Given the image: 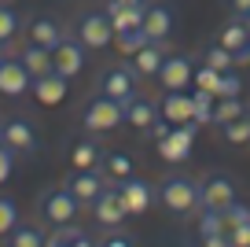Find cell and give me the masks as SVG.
Listing matches in <instances>:
<instances>
[{
    "label": "cell",
    "instance_id": "obj_43",
    "mask_svg": "<svg viewBox=\"0 0 250 247\" xmlns=\"http://www.w3.org/2000/svg\"><path fill=\"white\" fill-rule=\"evenodd\" d=\"M195 247H232V244H228V236H210V240H199Z\"/></svg>",
    "mask_w": 250,
    "mask_h": 247
},
{
    "label": "cell",
    "instance_id": "obj_1",
    "mask_svg": "<svg viewBox=\"0 0 250 247\" xmlns=\"http://www.w3.org/2000/svg\"><path fill=\"white\" fill-rule=\"evenodd\" d=\"M122 122H125V103L110 100V96H100V93H96L92 100L85 103V111H81V125H85V133H110V129H118Z\"/></svg>",
    "mask_w": 250,
    "mask_h": 247
},
{
    "label": "cell",
    "instance_id": "obj_41",
    "mask_svg": "<svg viewBox=\"0 0 250 247\" xmlns=\"http://www.w3.org/2000/svg\"><path fill=\"white\" fill-rule=\"evenodd\" d=\"M66 247H100V244H92V240H88L85 232L74 225V232H70V240H66Z\"/></svg>",
    "mask_w": 250,
    "mask_h": 247
},
{
    "label": "cell",
    "instance_id": "obj_16",
    "mask_svg": "<svg viewBox=\"0 0 250 247\" xmlns=\"http://www.w3.org/2000/svg\"><path fill=\"white\" fill-rule=\"evenodd\" d=\"M22 30H26V41H30V45H41V48H48V52H52V48L59 45L62 37H66V33H62V26L55 23V19H48V15L26 19Z\"/></svg>",
    "mask_w": 250,
    "mask_h": 247
},
{
    "label": "cell",
    "instance_id": "obj_3",
    "mask_svg": "<svg viewBox=\"0 0 250 247\" xmlns=\"http://www.w3.org/2000/svg\"><path fill=\"white\" fill-rule=\"evenodd\" d=\"M37 210H41V218H44L52 229H59V225H74L78 222V214H81V203L74 199L66 188H48L44 196H41V203H37Z\"/></svg>",
    "mask_w": 250,
    "mask_h": 247
},
{
    "label": "cell",
    "instance_id": "obj_42",
    "mask_svg": "<svg viewBox=\"0 0 250 247\" xmlns=\"http://www.w3.org/2000/svg\"><path fill=\"white\" fill-rule=\"evenodd\" d=\"M228 4V11H232L235 19H247L250 15V0H225Z\"/></svg>",
    "mask_w": 250,
    "mask_h": 247
},
{
    "label": "cell",
    "instance_id": "obj_8",
    "mask_svg": "<svg viewBox=\"0 0 250 247\" xmlns=\"http://www.w3.org/2000/svg\"><path fill=\"white\" fill-rule=\"evenodd\" d=\"M107 185H110V181H107V173H103L100 166H96V170H74L70 177L62 181V188H66V192H70L81 207H92L96 196H100Z\"/></svg>",
    "mask_w": 250,
    "mask_h": 247
},
{
    "label": "cell",
    "instance_id": "obj_34",
    "mask_svg": "<svg viewBox=\"0 0 250 247\" xmlns=\"http://www.w3.org/2000/svg\"><path fill=\"white\" fill-rule=\"evenodd\" d=\"M22 30V19H19L15 8H0V41H11Z\"/></svg>",
    "mask_w": 250,
    "mask_h": 247
},
{
    "label": "cell",
    "instance_id": "obj_18",
    "mask_svg": "<svg viewBox=\"0 0 250 247\" xmlns=\"http://www.w3.org/2000/svg\"><path fill=\"white\" fill-rule=\"evenodd\" d=\"M144 8L147 4H136V0H107V15H110V26H114V33L122 30H136V26L144 23Z\"/></svg>",
    "mask_w": 250,
    "mask_h": 247
},
{
    "label": "cell",
    "instance_id": "obj_9",
    "mask_svg": "<svg viewBox=\"0 0 250 247\" xmlns=\"http://www.w3.org/2000/svg\"><path fill=\"white\" fill-rule=\"evenodd\" d=\"M92 218H96V225H100L103 232L107 229H122V222L129 218V210H125V203H122V192H118L114 185H107L100 196H96V203L92 207Z\"/></svg>",
    "mask_w": 250,
    "mask_h": 247
},
{
    "label": "cell",
    "instance_id": "obj_6",
    "mask_svg": "<svg viewBox=\"0 0 250 247\" xmlns=\"http://www.w3.org/2000/svg\"><path fill=\"white\" fill-rule=\"evenodd\" d=\"M235 203V181L228 177V173L213 170L206 173L203 181H199V207L203 210H225Z\"/></svg>",
    "mask_w": 250,
    "mask_h": 247
},
{
    "label": "cell",
    "instance_id": "obj_26",
    "mask_svg": "<svg viewBox=\"0 0 250 247\" xmlns=\"http://www.w3.org/2000/svg\"><path fill=\"white\" fill-rule=\"evenodd\" d=\"M213 103H217L213 93L195 89V93H191V122L195 125H213Z\"/></svg>",
    "mask_w": 250,
    "mask_h": 247
},
{
    "label": "cell",
    "instance_id": "obj_44",
    "mask_svg": "<svg viewBox=\"0 0 250 247\" xmlns=\"http://www.w3.org/2000/svg\"><path fill=\"white\" fill-rule=\"evenodd\" d=\"M0 59H8V41H0Z\"/></svg>",
    "mask_w": 250,
    "mask_h": 247
},
{
    "label": "cell",
    "instance_id": "obj_29",
    "mask_svg": "<svg viewBox=\"0 0 250 247\" xmlns=\"http://www.w3.org/2000/svg\"><path fill=\"white\" fill-rule=\"evenodd\" d=\"M228 232V222L221 210H203L199 214V240H210V236H225Z\"/></svg>",
    "mask_w": 250,
    "mask_h": 247
},
{
    "label": "cell",
    "instance_id": "obj_37",
    "mask_svg": "<svg viewBox=\"0 0 250 247\" xmlns=\"http://www.w3.org/2000/svg\"><path fill=\"white\" fill-rule=\"evenodd\" d=\"M221 214H225L228 229H232V225H247V222H250V207H247V203H239V199H235L232 207H225Z\"/></svg>",
    "mask_w": 250,
    "mask_h": 247
},
{
    "label": "cell",
    "instance_id": "obj_4",
    "mask_svg": "<svg viewBox=\"0 0 250 247\" xmlns=\"http://www.w3.org/2000/svg\"><path fill=\"white\" fill-rule=\"evenodd\" d=\"M136 70H133V63H118V67H107L100 74V81H96V93L100 96H110V100H118V103H129L136 96Z\"/></svg>",
    "mask_w": 250,
    "mask_h": 247
},
{
    "label": "cell",
    "instance_id": "obj_7",
    "mask_svg": "<svg viewBox=\"0 0 250 247\" xmlns=\"http://www.w3.org/2000/svg\"><path fill=\"white\" fill-rule=\"evenodd\" d=\"M118 192H122V203H125V210H129V218H140V214H147L151 207H155V199H158V188L151 185V181H144V177H125V181H118Z\"/></svg>",
    "mask_w": 250,
    "mask_h": 247
},
{
    "label": "cell",
    "instance_id": "obj_11",
    "mask_svg": "<svg viewBox=\"0 0 250 247\" xmlns=\"http://www.w3.org/2000/svg\"><path fill=\"white\" fill-rule=\"evenodd\" d=\"M217 45H225L228 52H232L235 67H243V63H250V33H247V19H228L225 26H221L217 33Z\"/></svg>",
    "mask_w": 250,
    "mask_h": 247
},
{
    "label": "cell",
    "instance_id": "obj_31",
    "mask_svg": "<svg viewBox=\"0 0 250 247\" xmlns=\"http://www.w3.org/2000/svg\"><path fill=\"white\" fill-rule=\"evenodd\" d=\"M8 236H11L8 247H44V232L37 225H15Z\"/></svg>",
    "mask_w": 250,
    "mask_h": 247
},
{
    "label": "cell",
    "instance_id": "obj_39",
    "mask_svg": "<svg viewBox=\"0 0 250 247\" xmlns=\"http://www.w3.org/2000/svg\"><path fill=\"white\" fill-rule=\"evenodd\" d=\"M11 170H15V151L8 144H0V185L11 177Z\"/></svg>",
    "mask_w": 250,
    "mask_h": 247
},
{
    "label": "cell",
    "instance_id": "obj_20",
    "mask_svg": "<svg viewBox=\"0 0 250 247\" xmlns=\"http://www.w3.org/2000/svg\"><path fill=\"white\" fill-rule=\"evenodd\" d=\"M125 122L133 125V129H140V133H147L151 125L158 122V103H151V100H144V96H133V100L125 103Z\"/></svg>",
    "mask_w": 250,
    "mask_h": 247
},
{
    "label": "cell",
    "instance_id": "obj_12",
    "mask_svg": "<svg viewBox=\"0 0 250 247\" xmlns=\"http://www.w3.org/2000/svg\"><path fill=\"white\" fill-rule=\"evenodd\" d=\"M81 67H85V45L78 37H62L52 48V70L62 77H74V74H81Z\"/></svg>",
    "mask_w": 250,
    "mask_h": 247
},
{
    "label": "cell",
    "instance_id": "obj_48",
    "mask_svg": "<svg viewBox=\"0 0 250 247\" xmlns=\"http://www.w3.org/2000/svg\"><path fill=\"white\" fill-rule=\"evenodd\" d=\"M136 4H147V0H136Z\"/></svg>",
    "mask_w": 250,
    "mask_h": 247
},
{
    "label": "cell",
    "instance_id": "obj_10",
    "mask_svg": "<svg viewBox=\"0 0 250 247\" xmlns=\"http://www.w3.org/2000/svg\"><path fill=\"white\" fill-rule=\"evenodd\" d=\"M195 122H184V125H173L166 137H158V155H162L166 162H184L188 155H191V148H195Z\"/></svg>",
    "mask_w": 250,
    "mask_h": 247
},
{
    "label": "cell",
    "instance_id": "obj_23",
    "mask_svg": "<svg viewBox=\"0 0 250 247\" xmlns=\"http://www.w3.org/2000/svg\"><path fill=\"white\" fill-rule=\"evenodd\" d=\"M70 162H74V170H96L103 162V151H100V144H96L92 137H81V140H74V148H70Z\"/></svg>",
    "mask_w": 250,
    "mask_h": 247
},
{
    "label": "cell",
    "instance_id": "obj_24",
    "mask_svg": "<svg viewBox=\"0 0 250 247\" xmlns=\"http://www.w3.org/2000/svg\"><path fill=\"white\" fill-rule=\"evenodd\" d=\"M19 59H22V67L30 70V77H41V74H52V52L41 45H30L26 41L22 52H19Z\"/></svg>",
    "mask_w": 250,
    "mask_h": 247
},
{
    "label": "cell",
    "instance_id": "obj_47",
    "mask_svg": "<svg viewBox=\"0 0 250 247\" xmlns=\"http://www.w3.org/2000/svg\"><path fill=\"white\" fill-rule=\"evenodd\" d=\"M247 33H250V19H247Z\"/></svg>",
    "mask_w": 250,
    "mask_h": 247
},
{
    "label": "cell",
    "instance_id": "obj_17",
    "mask_svg": "<svg viewBox=\"0 0 250 247\" xmlns=\"http://www.w3.org/2000/svg\"><path fill=\"white\" fill-rule=\"evenodd\" d=\"M66 89H70V77H62V74H41L33 77V85L30 93L37 96V103H44V107H59L62 100H66Z\"/></svg>",
    "mask_w": 250,
    "mask_h": 247
},
{
    "label": "cell",
    "instance_id": "obj_45",
    "mask_svg": "<svg viewBox=\"0 0 250 247\" xmlns=\"http://www.w3.org/2000/svg\"><path fill=\"white\" fill-rule=\"evenodd\" d=\"M0 8H15V0H0Z\"/></svg>",
    "mask_w": 250,
    "mask_h": 247
},
{
    "label": "cell",
    "instance_id": "obj_32",
    "mask_svg": "<svg viewBox=\"0 0 250 247\" xmlns=\"http://www.w3.org/2000/svg\"><path fill=\"white\" fill-rule=\"evenodd\" d=\"M221 137H225L228 144H250V111L239 115L235 122H228L225 129H221Z\"/></svg>",
    "mask_w": 250,
    "mask_h": 247
},
{
    "label": "cell",
    "instance_id": "obj_35",
    "mask_svg": "<svg viewBox=\"0 0 250 247\" xmlns=\"http://www.w3.org/2000/svg\"><path fill=\"white\" fill-rule=\"evenodd\" d=\"M15 225H19V207L8 199V196H0V236H8Z\"/></svg>",
    "mask_w": 250,
    "mask_h": 247
},
{
    "label": "cell",
    "instance_id": "obj_38",
    "mask_svg": "<svg viewBox=\"0 0 250 247\" xmlns=\"http://www.w3.org/2000/svg\"><path fill=\"white\" fill-rule=\"evenodd\" d=\"M225 236H228V244H232V247H250V222L247 225H232Z\"/></svg>",
    "mask_w": 250,
    "mask_h": 247
},
{
    "label": "cell",
    "instance_id": "obj_15",
    "mask_svg": "<svg viewBox=\"0 0 250 247\" xmlns=\"http://www.w3.org/2000/svg\"><path fill=\"white\" fill-rule=\"evenodd\" d=\"M144 33H147L155 45H162L166 37L173 33V26H177V15H173V8L169 4H147L144 8Z\"/></svg>",
    "mask_w": 250,
    "mask_h": 247
},
{
    "label": "cell",
    "instance_id": "obj_49",
    "mask_svg": "<svg viewBox=\"0 0 250 247\" xmlns=\"http://www.w3.org/2000/svg\"><path fill=\"white\" fill-rule=\"evenodd\" d=\"M247 19H250V15H247Z\"/></svg>",
    "mask_w": 250,
    "mask_h": 247
},
{
    "label": "cell",
    "instance_id": "obj_25",
    "mask_svg": "<svg viewBox=\"0 0 250 247\" xmlns=\"http://www.w3.org/2000/svg\"><path fill=\"white\" fill-rule=\"evenodd\" d=\"M103 173H107V181L110 185H118V181H125V177H133V159L125 151H110V155H103Z\"/></svg>",
    "mask_w": 250,
    "mask_h": 247
},
{
    "label": "cell",
    "instance_id": "obj_13",
    "mask_svg": "<svg viewBox=\"0 0 250 247\" xmlns=\"http://www.w3.org/2000/svg\"><path fill=\"white\" fill-rule=\"evenodd\" d=\"M191 74H195L191 59L180 55V52H173V55H166L162 70H158V81H162L166 93H184V89L191 85Z\"/></svg>",
    "mask_w": 250,
    "mask_h": 247
},
{
    "label": "cell",
    "instance_id": "obj_14",
    "mask_svg": "<svg viewBox=\"0 0 250 247\" xmlns=\"http://www.w3.org/2000/svg\"><path fill=\"white\" fill-rule=\"evenodd\" d=\"M30 85H33V77H30V70L22 67V59H0V96H26L30 93Z\"/></svg>",
    "mask_w": 250,
    "mask_h": 247
},
{
    "label": "cell",
    "instance_id": "obj_40",
    "mask_svg": "<svg viewBox=\"0 0 250 247\" xmlns=\"http://www.w3.org/2000/svg\"><path fill=\"white\" fill-rule=\"evenodd\" d=\"M100 247H136V244H133V236H125V232H118V229H107V236H103Z\"/></svg>",
    "mask_w": 250,
    "mask_h": 247
},
{
    "label": "cell",
    "instance_id": "obj_19",
    "mask_svg": "<svg viewBox=\"0 0 250 247\" xmlns=\"http://www.w3.org/2000/svg\"><path fill=\"white\" fill-rule=\"evenodd\" d=\"M4 144L15 155H30L37 151V129L26 118H11V122H4Z\"/></svg>",
    "mask_w": 250,
    "mask_h": 247
},
{
    "label": "cell",
    "instance_id": "obj_28",
    "mask_svg": "<svg viewBox=\"0 0 250 247\" xmlns=\"http://www.w3.org/2000/svg\"><path fill=\"white\" fill-rule=\"evenodd\" d=\"M247 103L239 100V96H232V100H217L213 103V125H217V129H225L228 122H235V118L239 115H247Z\"/></svg>",
    "mask_w": 250,
    "mask_h": 247
},
{
    "label": "cell",
    "instance_id": "obj_22",
    "mask_svg": "<svg viewBox=\"0 0 250 247\" xmlns=\"http://www.w3.org/2000/svg\"><path fill=\"white\" fill-rule=\"evenodd\" d=\"M166 45H144L140 52L133 55V70L140 77H158V70H162V63H166Z\"/></svg>",
    "mask_w": 250,
    "mask_h": 247
},
{
    "label": "cell",
    "instance_id": "obj_21",
    "mask_svg": "<svg viewBox=\"0 0 250 247\" xmlns=\"http://www.w3.org/2000/svg\"><path fill=\"white\" fill-rule=\"evenodd\" d=\"M158 115H162L169 125L191 122V96L188 93H166V100L158 103Z\"/></svg>",
    "mask_w": 250,
    "mask_h": 247
},
{
    "label": "cell",
    "instance_id": "obj_2",
    "mask_svg": "<svg viewBox=\"0 0 250 247\" xmlns=\"http://www.w3.org/2000/svg\"><path fill=\"white\" fill-rule=\"evenodd\" d=\"M158 199L169 214H191V210H199V185L184 173H173L158 185Z\"/></svg>",
    "mask_w": 250,
    "mask_h": 247
},
{
    "label": "cell",
    "instance_id": "obj_36",
    "mask_svg": "<svg viewBox=\"0 0 250 247\" xmlns=\"http://www.w3.org/2000/svg\"><path fill=\"white\" fill-rule=\"evenodd\" d=\"M239 93H243V81H239V74L225 70V74H221V81H217V100H232V96H239Z\"/></svg>",
    "mask_w": 250,
    "mask_h": 247
},
{
    "label": "cell",
    "instance_id": "obj_27",
    "mask_svg": "<svg viewBox=\"0 0 250 247\" xmlns=\"http://www.w3.org/2000/svg\"><path fill=\"white\" fill-rule=\"evenodd\" d=\"M144 45H155V41L144 33V26H136V30H122V33H114V48L122 55H136Z\"/></svg>",
    "mask_w": 250,
    "mask_h": 247
},
{
    "label": "cell",
    "instance_id": "obj_30",
    "mask_svg": "<svg viewBox=\"0 0 250 247\" xmlns=\"http://www.w3.org/2000/svg\"><path fill=\"white\" fill-rule=\"evenodd\" d=\"M199 63H206V67H213V70H232V67H235L232 52H228L225 45H217V41L203 48V55H199Z\"/></svg>",
    "mask_w": 250,
    "mask_h": 247
},
{
    "label": "cell",
    "instance_id": "obj_33",
    "mask_svg": "<svg viewBox=\"0 0 250 247\" xmlns=\"http://www.w3.org/2000/svg\"><path fill=\"white\" fill-rule=\"evenodd\" d=\"M221 74H225V70H213V67H206V63H199L195 74H191V85H195V89H206V93L217 96V81H221Z\"/></svg>",
    "mask_w": 250,
    "mask_h": 247
},
{
    "label": "cell",
    "instance_id": "obj_5",
    "mask_svg": "<svg viewBox=\"0 0 250 247\" xmlns=\"http://www.w3.org/2000/svg\"><path fill=\"white\" fill-rule=\"evenodd\" d=\"M74 33H78V41L85 48H107L114 45V26H110V15L107 11H85V15H78V23H74Z\"/></svg>",
    "mask_w": 250,
    "mask_h": 247
},
{
    "label": "cell",
    "instance_id": "obj_46",
    "mask_svg": "<svg viewBox=\"0 0 250 247\" xmlns=\"http://www.w3.org/2000/svg\"><path fill=\"white\" fill-rule=\"evenodd\" d=\"M0 144H4V125H0Z\"/></svg>",
    "mask_w": 250,
    "mask_h": 247
}]
</instances>
